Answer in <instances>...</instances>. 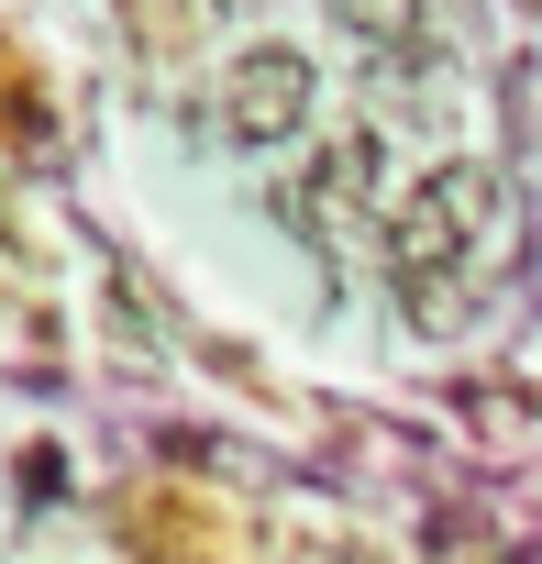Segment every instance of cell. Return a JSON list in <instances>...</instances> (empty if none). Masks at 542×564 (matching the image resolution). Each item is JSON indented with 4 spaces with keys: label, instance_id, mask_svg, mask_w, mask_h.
<instances>
[{
    "label": "cell",
    "instance_id": "277c9868",
    "mask_svg": "<svg viewBox=\"0 0 542 564\" xmlns=\"http://www.w3.org/2000/svg\"><path fill=\"white\" fill-rule=\"evenodd\" d=\"M333 23H344L366 56H410L421 23H432V0H333Z\"/></svg>",
    "mask_w": 542,
    "mask_h": 564
},
{
    "label": "cell",
    "instance_id": "3957f363",
    "mask_svg": "<svg viewBox=\"0 0 542 564\" xmlns=\"http://www.w3.org/2000/svg\"><path fill=\"white\" fill-rule=\"evenodd\" d=\"M366 199H377V133H333V144L311 155V177L289 188V221H300L311 243H333Z\"/></svg>",
    "mask_w": 542,
    "mask_h": 564
},
{
    "label": "cell",
    "instance_id": "7a4b0ae2",
    "mask_svg": "<svg viewBox=\"0 0 542 564\" xmlns=\"http://www.w3.org/2000/svg\"><path fill=\"white\" fill-rule=\"evenodd\" d=\"M210 122H221V144H243V155L311 133V56H300V45H243V56L221 67V89H210Z\"/></svg>",
    "mask_w": 542,
    "mask_h": 564
},
{
    "label": "cell",
    "instance_id": "6da1fadb",
    "mask_svg": "<svg viewBox=\"0 0 542 564\" xmlns=\"http://www.w3.org/2000/svg\"><path fill=\"white\" fill-rule=\"evenodd\" d=\"M487 221H498V177H487L476 155L432 166V177L399 199V221H388V276H399V300H410L421 322H443V289L465 276V254L487 243Z\"/></svg>",
    "mask_w": 542,
    "mask_h": 564
}]
</instances>
